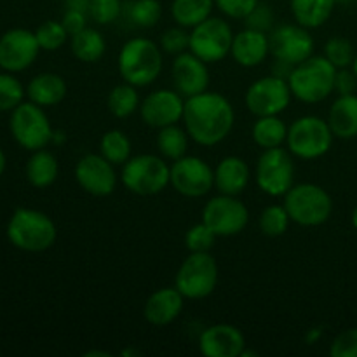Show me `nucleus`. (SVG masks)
<instances>
[{
  "mask_svg": "<svg viewBox=\"0 0 357 357\" xmlns=\"http://www.w3.org/2000/svg\"><path fill=\"white\" fill-rule=\"evenodd\" d=\"M202 222L211 227L218 237H234L250 223V209L239 195L218 194L202 208Z\"/></svg>",
  "mask_w": 357,
  "mask_h": 357,
  "instance_id": "13",
  "label": "nucleus"
},
{
  "mask_svg": "<svg viewBox=\"0 0 357 357\" xmlns=\"http://www.w3.org/2000/svg\"><path fill=\"white\" fill-rule=\"evenodd\" d=\"M181 121L192 142L201 146H216L232 132L236 110L223 94L208 89L185 100Z\"/></svg>",
  "mask_w": 357,
  "mask_h": 357,
  "instance_id": "1",
  "label": "nucleus"
},
{
  "mask_svg": "<svg viewBox=\"0 0 357 357\" xmlns=\"http://www.w3.org/2000/svg\"><path fill=\"white\" fill-rule=\"evenodd\" d=\"M260 0H215V7L229 20L244 21Z\"/></svg>",
  "mask_w": 357,
  "mask_h": 357,
  "instance_id": "43",
  "label": "nucleus"
},
{
  "mask_svg": "<svg viewBox=\"0 0 357 357\" xmlns=\"http://www.w3.org/2000/svg\"><path fill=\"white\" fill-rule=\"evenodd\" d=\"M35 35H37L38 45H40L42 51L47 52L59 51L70 38V33L63 26L61 21L54 20H47L38 24L37 30H35Z\"/></svg>",
  "mask_w": 357,
  "mask_h": 357,
  "instance_id": "36",
  "label": "nucleus"
},
{
  "mask_svg": "<svg viewBox=\"0 0 357 357\" xmlns=\"http://www.w3.org/2000/svg\"><path fill=\"white\" fill-rule=\"evenodd\" d=\"M6 167H7V157H6V153H3V150L0 149V176L3 174Z\"/></svg>",
  "mask_w": 357,
  "mask_h": 357,
  "instance_id": "50",
  "label": "nucleus"
},
{
  "mask_svg": "<svg viewBox=\"0 0 357 357\" xmlns=\"http://www.w3.org/2000/svg\"><path fill=\"white\" fill-rule=\"evenodd\" d=\"M268 44H271V56H274V59L291 66L309 59L316 51V42L310 30L298 23L278 24L268 33Z\"/></svg>",
  "mask_w": 357,
  "mask_h": 357,
  "instance_id": "15",
  "label": "nucleus"
},
{
  "mask_svg": "<svg viewBox=\"0 0 357 357\" xmlns=\"http://www.w3.org/2000/svg\"><path fill=\"white\" fill-rule=\"evenodd\" d=\"M251 138L255 145L261 150L278 149L286 145L288 138V126L282 121L281 115H267V117H257L253 128H251Z\"/></svg>",
  "mask_w": 357,
  "mask_h": 357,
  "instance_id": "29",
  "label": "nucleus"
},
{
  "mask_svg": "<svg viewBox=\"0 0 357 357\" xmlns=\"http://www.w3.org/2000/svg\"><path fill=\"white\" fill-rule=\"evenodd\" d=\"M234 35L236 33L229 21L218 16H209L190 30L188 51L194 52L208 65L220 63L230 56Z\"/></svg>",
  "mask_w": 357,
  "mask_h": 357,
  "instance_id": "11",
  "label": "nucleus"
},
{
  "mask_svg": "<svg viewBox=\"0 0 357 357\" xmlns=\"http://www.w3.org/2000/svg\"><path fill=\"white\" fill-rule=\"evenodd\" d=\"M9 129L14 142L28 152L47 149L54 132L45 108L38 107L30 100L23 101L10 112Z\"/></svg>",
  "mask_w": 357,
  "mask_h": 357,
  "instance_id": "8",
  "label": "nucleus"
},
{
  "mask_svg": "<svg viewBox=\"0 0 357 357\" xmlns=\"http://www.w3.org/2000/svg\"><path fill=\"white\" fill-rule=\"evenodd\" d=\"M357 89V77L352 68H340L335 79V93L338 94H354Z\"/></svg>",
  "mask_w": 357,
  "mask_h": 357,
  "instance_id": "46",
  "label": "nucleus"
},
{
  "mask_svg": "<svg viewBox=\"0 0 357 357\" xmlns=\"http://www.w3.org/2000/svg\"><path fill=\"white\" fill-rule=\"evenodd\" d=\"M121 181L131 194L139 197L159 195L169 187L171 166L162 155L139 153L122 166Z\"/></svg>",
  "mask_w": 357,
  "mask_h": 357,
  "instance_id": "6",
  "label": "nucleus"
},
{
  "mask_svg": "<svg viewBox=\"0 0 357 357\" xmlns=\"http://www.w3.org/2000/svg\"><path fill=\"white\" fill-rule=\"evenodd\" d=\"M244 26L271 33L275 28V13L267 2H258V6L244 17Z\"/></svg>",
  "mask_w": 357,
  "mask_h": 357,
  "instance_id": "42",
  "label": "nucleus"
},
{
  "mask_svg": "<svg viewBox=\"0 0 357 357\" xmlns=\"http://www.w3.org/2000/svg\"><path fill=\"white\" fill-rule=\"evenodd\" d=\"M110 357V352H103V351H89L86 352V357Z\"/></svg>",
  "mask_w": 357,
  "mask_h": 357,
  "instance_id": "51",
  "label": "nucleus"
},
{
  "mask_svg": "<svg viewBox=\"0 0 357 357\" xmlns=\"http://www.w3.org/2000/svg\"><path fill=\"white\" fill-rule=\"evenodd\" d=\"M66 94H68V84L59 73H38L26 86L28 100L42 108L56 107L65 100Z\"/></svg>",
  "mask_w": 357,
  "mask_h": 357,
  "instance_id": "24",
  "label": "nucleus"
},
{
  "mask_svg": "<svg viewBox=\"0 0 357 357\" xmlns=\"http://www.w3.org/2000/svg\"><path fill=\"white\" fill-rule=\"evenodd\" d=\"M230 56L243 68H257L264 65L265 59L271 56L268 33L244 26V30L234 35Z\"/></svg>",
  "mask_w": 357,
  "mask_h": 357,
  "instance_id": "22",
  "label": "nucleus"
},
{
  "mask_svg": "<svg viewBox=\"0 0 357 357\" xmlns=\"http://www.w3.org/2000/svg\"><path fill=\"white\" fill-rule=\"evenodd\" d=\"M321 338H323V330H321V328H310V330L305 333V342L309 345L317 344Z\"/></svg>",
  "mask_w": 357,
  "mask_h": 357,
  "instance_id": "48",
  "label": "nucleus"
},
{
  "mask_svg": "<svg viewBox=\"0 0 357 357\" xmlns=\"http://www.w3.org/2000/svg\"><path fill=\"white\" fill-rule=\"evenodd\" d=\"M35 31L26 28H10L0 37V68L20 73L30 68L40 54Z\"/></svg>",
  "mask_w": 357,
  "mask_h": 357,
  "instance_id": "16",
  "label": "nucleus"
},
{
  "mask_svg": "<svg viewBox=\"0 0 357 357\" xmlns=\"http://www.w3.org/2000/svg\"><path fill=\"white\" fill-rule=\"evenodd\" d=\"M26 180L35 188H47L58 180L59 164L58 159L49 150L40 149L31 152L30 159L26 162Z\"/></svg>",
  "mask_w": 357,
  "mask_h": 357,
  "instance_id": "27",
  "label": "nucleus"
},
{
  "mask_svg": "<svg viewBox=\"0 0 357 357\" xmlns=\"http://www.w3.org/2000/svg\"><path fill=\"white\" fill-rule=\"evenodd\" d=\"M289 223H291V218H289L284 204L267 206V208L260 213V216H258L260 232L267 237L284 236L289 229Z\"/></svg>",
  "mask_w": 357,
  "mask_h": 357,
  "instance_id": "35",
  "label": "nucleus"
},
{
  "mask_svg": "<svg viewBox=\"0 0 357 357\" xmlns=\"http://www.w3.org/2000/svg\"><path fill=\"white\" fill-rule=\"evenodd\" d=\"M159 45L164 54L178 56L181 52L188 51L190 47V31L183 26H173L162 31L159 38Z\"/></svg>",
  "mask_w": 357,
  "mask_h": 357,
  "instance_id": "40",
  "label": "nucleus"
},
{
  "mask_svg": "<svg viewBox=\"0 0 357 357\" xmlns=\"http://www.w3.org/2000/svg\"><path fill=\"white\" fill-rule=\"evenodd\" d=\"M121 354L122 356H136V354H138V351H122Z\"/></svg>",
  "mask_w": 357,
  "mask_h": 357,
  "instance_id": "54",
  "label": "nucleus"
},
{
  "mask_svg": "<svg viewBox=\"0 0 357 357\" xmlns=\"http://www.w3.org/2000/svg\"><path fill=\"white\" fill-rule=\"evenodd\" d=\"M70 51L82 63H96L107 52V40L96 28H84L79 33L70 35Z\"/></svg>",
  "mask_w": 357,
  "mask_h": 357,
  "instance_id": "28",
  "label": "nucleus"
},
{
  "mask_svg": "<svg viewBox=\"0 0 357 357\" xmlns=\"http://www.w3.org/2000/svg\"><path fill=\"white\" fill-rule=\"evenodd\" d=\"M75 181L86 194L93 197H108L119 183L117 171L101 153H86L75 164Z\"/></svg>",
  "mask_w": 357,
  "mask_h": 357,
  "instance_id": "17",
  "label": "nucleus"
},
{
  "mask_svg": "<svg viewBox=\"0 0 357 357\" xmlns=\"http://www.w3.org/2000/svg\"><path fill=\"white\" fill-rule=\"evenodd\" d=\"M171 77H173L174 89L185 100L208 91L209 82H211L208 63L202 61L201 58H197L190 51L174 56L173 66H171Z\"/></svg>",
  "mask_w": 357,
  "mask_h": 357,
  "instance_id": "19",
  "label": "nucleus"
},
{
  "mask_svg": "<svg viewBox=\"0 0 357 357\" xmlns=\"http://www.w3.org/2000/svg\"><path fill=\"white\" fill-rule=\"evenodd\" d=\"M244 349L246 338L234 324H211L199 335V352L206 357H241Z\"/></svg>",
  "mask_w": 357,
  "mask_h": 357,
  "instance_id": "20",
  "label": "nucleus"
},
{
  "mask_svg": "<svg viewBox=\"0 0 357 357\" xmlns=\"http://www.w3.org/2000/svg\"><path fill=\"white\" fill-rule=\"evenodd\" d=\"M330 354L333 357H357V328H349L338 333L330 345Z\"/></svg>",
  "mask_w": 357,
  "mask_h": 357,
  "instance_id": "44",
  "label": "nucleus"
},
{
  "mask_svg": "<svg viewBox=\"0 0 357 357\" xmlns=\"http://www.w3.org/2000/svg\"><path fill=\"white\" fill-rule=\"evenodd\" d=\"M218 261L208 253H188L181 261L174 278V286L187 300H204L215 293L218 286Z\"/></svg>",
  "mask_w": 357,
  "mask_h": 357,
  "instance_id": "9",
  "label": "nucleus"
},
{
  "mask_svg": "<svg viewBox=\"0 0 357 357\" xmlns=\"http://www.w3.org/2000/svg\"><path fill=\"white\" fill-rule=\"evenodd\" d=\"M335 135L326 119L319 115H303L288 126L286 149L302 160H317L333 146Z\"/></svg>",
  "mask_w": 357,
  "mask_h": 357,
  "instance_id": "7",
  "label": "nucleus"
},
{
  "mask_svg": "<svg viewBox=\"0 0 357 357\" xmlns=\"http://www.w3.org/2000/svg\"><path fill=\"white\" fill-rule=\"evenodd\" d=\"M338 0H289L295 23L316 30L326 24L333 16Z\"/></svg>",
  "mask_w": 357,
  "mask_h": 357,
  "instance_id": "26",
  "label": "nucleus"
},
{
  "mask_svg": "<svg viewBox=\"0 0 357 357\" xmlns=\"http://www.w3.org/2000/svg\"><path fill=\"white\" fill-rule=\"evenodd\" d=\"M216 236L213 232V229L209 225H206L204 222L195 223L185 234V246H187L188 253H208L215 246Z\"/></svg>",
  "mask_w": 357,
  "mask_h": 357,
  "instance_id": "39",
  "label": "nucleus"
},
{
  "mask_svg": "<svg viewBox=\"0 0 357 357\" xmlns=\"http://www.w3.org/2000/svg\"><path fill=\"white\" fill-rule=\"evenodd\" d=\"M188 143H190V136L187 129L181 126L173 124L157 129V150H159V155H162L166 160L173 162L187 155Z\"/></svg>",
  "mask_w": 357,
  "mask_h": 357,
  "instance_id": "31",
  "label": "nucleus"
},
{
  "mask_svg": "<svg viewBox=\"0 0 357 357\" xmlns=\"http://www.w3.org/2000/svg\"><path fill=\"white\" fill-rule=\"evenodd\" d=\"M139 103H142V100H139L138 87L128 82H122L119 86H115L108 93L107 98L108 112L115 119L131 117L132 114H136L139 110Z\"/></svg>",
  "mask_w": 357,
  "mask_h": 357,
  "instance_id": "32",
  "label": "nucleus"
},
{
  "mask_svg": "<svg viewBox=\"0 0 357 357\" xmlns=\"http://www.w3.org/2000/svg\"><path fill=\"white\" fill-rule=\"evenodd\" d=\"M132 145L129 136L121 129H110L100 139V153L114 166H124L131 159Z\"/></svg>",
  "mask_w": 357,
  "mask_h": 357,
  "instance_id": "34",
  "label": "nucleus"
},
{
  "mask_svg": "<svg viewBox=\"0 0 357 357\" xmlns=\"http://www.w3.org/2000/svg\"><path fill=\"white\" fill-rule=\"evenodd\" d=\"M255 181L268 197H284L295 185V157L282 146L264 150L255 167Z\"/></svg>",
  "mask_w": 357,
  "mask_h": 357,
  "instance_id": "10",
  "label": "nucleus"
},
{
  "mask_svg": "<svg viewBox=\"0 0 357 357\" xmlns=\"http://www.w3.org/2000/svg\"><path fill=\"white\" fill-rule=\"evenodd\" d=\"M162 13V3L159 0H131V2L124 3L122 16L128 17L129 23H132L135 26L149 30V28L157 26Z\"/></svg>",
  "mask_w": 357,
  "mask_h": 357,
  "instance_id": "33",
  "label": "nucleus"
},
{
  "mask_svg": "<svg viewBox=\"0 0 357 357\" xmlns=\"http://www.w3.org/2000/svg\"><path fill=\"white\" fill-rule=\"evenodd\" d=\"M338 70L324 56H310L300 65L293 66L288 77L293 98L307 105L323 103L335 93V79Z\"/></svg>",
  "mask_w": 357,
  "mask_h": 357,
  "instance_id": "4",
  "label": "nucleus"
},
{
  "mask_svg": "<svg viewBox=\"0 0 357 357\" xmlns=\"http://www.w3.org/2000/svg\"><path fill=\"white\" fill-rule=\"evenodd\" d=\"M185 98L176 89H157L146 94L139 103V117L152 129L180 124L183 119Z\"/></svg>",
  "mask_w": 357,
  "mask_h": 357,
  "instance_id": "18",
  "label": "nucleus"
},
{
  "mask_svg": "<svg viewBox=\"0 0 357 357\" xmlns=\"http://www.w3.org/2000/svg\"><path fill=\"white\" fill-rule=\"evenodd\" d=\"M351 223H352V227H354V229L357 230V206L354 209H352V215H351Z\"/></svg>",
  "mask_w": 357,
  "mask_h": 357,
  "instance_id": "52",
  "label": "nucleus"
},
{
  "mask_svg": "<svg viewBox=\"0 0 357 357\" xmlns=\"http://www.w3.org/2000/svg\"><path fill=\"white\" fill-rule=\"evenodd\" d=\"M63 6H65V9L82 10V13L89 14L91 0H63Z\"/></svg>",
  "mask_w": 357,
  "mask_h": 357,
  "instance_id": "47",
  "label": "nucleus"
},
{
  "mask_svg": "<svg viewBox=\"0 0 357 357\" xmlns=\"http://www.w3.org/2000/svg\"><path fill=\"white\" fill-rule=\"evenodd\" d=\"M66 139H68V136H66V132L63 131V129H54V132H52L51 145L61 146V145H65Z\"/></svg>",
  "mask_w": 357,
  "mask_h": 357,
  "instance_id": "49",
  "label": "nucleus"
},
{
  "mask_svg": "<svg viewBox=\"0 0 357 357\" xmlns=\"http://www.w3.org/2000/svg\"><path fill=\"white\" fill-rule=\"evenodd\" d=\"M326 121L335 138H357V94H338L331 103Z\"/></svg>",
  "mask_w": 357,
  "mask_h": 357,
  "instance_id": "25",
  "label": "nucleus"
},
{
  "mask_svg": "<svg viewBox=\"0 0 357 357\" xmlns=\"http://www.w3.org/2000/svg\"><path fill=\"white\" fill-rule=\"evenodd\" d=\"M119 75L138 89L149 87L160 77L164 52L157 42L146 37H132L121 47L117 56Z\"/></svg>",
  "mask_w": 357,
  "mask_h": 357,
  "instance_id": "2",
  "label": "nucleus"
},
{
  "mask_svg": "<svg viewBox=\"0 0 357 357\" xmlns=\"http://www.w3.org/2000/svg\"><path fill=\"white\" fill-rule=\"evenodd\" d=\"M351 68H352V72H354V73H356V77H357V51H356L354 61H352V66H351Z\"/></svg>",
  "mask_w": 357,
  "mask_h": 357,
  "instance_id": "53",
  "label": "nucleus"
},
{
  "mask_svg": "<svg viewBox=\"0 0 357 357\" xmlns=\"http://www.w3.org/2000/svg\"><path fill=\"white\" fill-rule=\"evenodd\" d=\"M6 234L9 243L24 253H44L58 239V229L51 216L31 208H17L7 222Z\"/></svg>",
  "mask_w": 357,
  "mask_h": 357,
  "instance_id": "3",
  "label": "nucleus"
},
{
  "mask_svg": "<svg viewBox=\"0 0 357 357\" xmlns=\"http://www.w3.org/2000/svg\"><path fill=\"white\" fill-rule=\"evenodd\" d=\"M87 17L89 14L82 13V10H73V9H65L61 17V23L63 26L66 28L70 35L73 33H79L80 30L87 28Z\"/></svg>",
  "mask_w": 357,
  "mask_h": 357,
  "instance_id": "45",
  "label": "nucleus"
},
{
  "mask_svg": "<svg viewBox=\"0 0 357 357\" xmlns=\"http://www.w3.org/2000/svg\"><path fill=\"white\" fill-rule=\"evenodd\" d=\"M274 2H278V0H274Z\"/></svg>",
  "mask_w": 357,
  "mask_h": 357,
  "instance_id": "55",
  "label": "nucleus"
},
{
  "mask_svg": "<svg viewBox=\"0 0 357 357\" xmlns=\"http://www.w3.org/2000/svg\"><path fill=\"white\" fill-rule=\"evenodd\" d=\"M251 181L250 164L237 155H227L215 167V188L218 194L241 195Z\"/></svg>",
  "mask_w": 357,
  "mask_h": 357,
  "instance_id": "23",
  "label": "nucleus"
},
{
  "mask_svg": "<svg viewBox=\"0 0 357 357\" xmlns=\"http://www.w3.org/2000/svg\"><path fill=\"white\" fill-rule=\"evenodd\" d=\"M282 199L291 223L300 227H321L333 215V199L330 192L317 183H295Z\"/></svg>",
  "mask_w": 357,
  "mask_h": 357,
  "instance_id": "5",
  "label": "nucleus"
},
{
  "mask_svg": "<svg viewBox=\"0 0 357 357\" xmlns=\"http://www.w3.org/2000/svg\"><path fill=\"white\" fill-rule=\"evenodd\" d=\"M122 13H124L122 0H91L89 17L101 26L115 23Z\"/></svg>",
  "mask_w": 357,
  "mask_h": 357,
  "instance_id": "41",
  "label": "nucleus"
},
{
  "mask_svg": "<svg viewBox=\"0 0 357 357\" xmlns=\"http://www.w3.org/2000/svg\"><path fill=\"white\" fill-rule=\"evenodd\" d=\"M323 56L337 70L351 68L352 61H354L356 49L349 38L337 35V37L328 38L323 47Z\"/></svg>",
  "mask_w": 357,
  "mask_h": 357,
  "instance_id": "38",
  "label": "nucleus"
},
{
  "mask_svg": "<svg viewBox=\"0 0 357 357\" xmlns=\"http://www.w3.org/2000/svg\"><path fill=\"white\" fill-rule=\"evenodd\" d=\"M26 98V87L14 73L0 72V112H13Z\"/></svg>",
  "mask_w": 357,
  "mask_h": 357,
  "instance_id": "37",
  "label": "nucleus"
},
{
  "mask_svg": "<svg viewBox=\"0 0 357 357\" xmlns=\"http://www.w3.org/2000/svg\"><path fill=\"white\" fill-rule=\"evenodd\" d=\"M293 93L288 79L274 75H265L255 80L244 94V105L255 117L281 115L291 105Z\"/></svg>",
  "mask_w": 357,
  "mask_h": 357,
  "instance_id": "12",
  "label": "nucleus"
},
{
  "mask_svg": "<svg viewBox=\"0 0 357 357\" xmlns=\"http://www.w3.org/2000/svg\"><path fill=\"white\" fill-rule=\"evenodd\" d=\"M213 9H215V0H173L169 13L178 26L192 30L213 16Z\"/></svg>",
  "mask_w": 357,
  "mask_h": 357,
  "instance_id": "30",
  "label": "nucleus"
},
{
  "mask_svg": "<svg viewBox=\"0 0 357 357\" xmlns=\"http://www.w3.org/2000/svg\"><path fill=\"white\" fill-rule=\"evenodd\" d=\"M185 300L176 286L159 288L146 298L143 307L145 321L152 326H169L183 312Z\"/></svg>",
  "mask_w": 357,
  "mask_h": 357,
  "instance_id": "21",
  "label": "nucleus"
},
{
  "mask_svg": "<svg viewBox=\"0 0 357 357\" xmlns=\"http://www.w3.org/2000/svg\"><path fill=\"white\" fill-rule=\"evenodd\" d=\"M169 185L187 199L206 197L215 188V169L202 157L183 155L171 162Z\"/></svg>",
  "mask_w": 357,
  "mask_h": 357,
  "instance_id": "14",
  "label": "nucleus"
}]
</instances>
